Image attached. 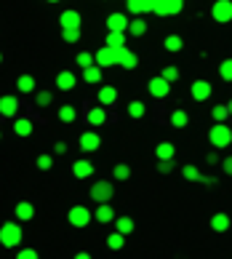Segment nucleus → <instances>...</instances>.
I'll use <instances>...</instances> for the list:
<instances>
[{"mask_svg":"<svg viewBox=\"0 0 232 259\" xmlns=\"http://www.w3.org/2000/svg\"><path fill=\"white\" fill-rule=\"evenodd\" d=\"M80 147L85 152H96L102 147V137L96 131H85V134H80Z\"/></svg>","mask_w":232,"mask_h":259,"instance_id":"obj_10","label":"nucleus"},{"mask_svg":"<svg viewBox=\"0 0 232 259\" xmlns=\"http://www.w3.org/2000/svg\"><path fill=\"white\" fill-rule=\"evenodd\" d=\"M181 3H184V0H181Z\"/></svg>","mask_w":232,"mask_h":259,"instance_id":"obj_54","label":"nucleus"},{"mask_svg":"<svg viewBox=\"0 0 232 259\" xmlns=\"http://www.w3.org/2000/svg\"><path fill=\"white\" fill-rule=\"evenodd\" d=\"M147 89H150L152 97L163 99V97H168V94H171V83H168V80H163L160 75H158V78H152V80L147 83Z\"/></svg>","mask_w":232,"mask_h":259,"instance_id":"obj_9","label":"nucleus"},{"mask_svg":"<svg viewBox=\"0 0 232 259\" xmlns=\"http://www.w3.org/2000/svg\"><path fill=\"white\" fill-rule=\"evenodd\" d=\"M51 166H54L51 155H37V168H40V171H51Z\"/></svg>","mask_w":232,"mask_h":259,"instance_id":"obj_42","label":"nucleus"},{"mask_svg":"<svg viewBox=\"0 0 232 259\" xmlns=\"http://www.w3.org/2000/svg\"><path fill=\"white\" fill-rule=\"evenodd\" d=\"M48 3H59V0H48Z\"/></svg>","mask_w":232,"mask_h":259,"instance_id":"obj_52","label":"nucleus"},{"mask_svg":"<svg viewBox=\"0 0 232 259\" xmlns=\"http://www.w3.org/2000/svg\"><path fill=\"white\" fill-rule=\"evenodd\" d=\"M107 246L112 248V251H120V248L125 246V235H120V233H112V235L107 238Z\"/></svg>","mask_w":232,"mask_h":259,"instance_id":"obj_35","label":"nucleus"},{"mask_svg":"<svg viewBox=\"0 0 232 259\" xmlns=\"http://www.w3.org/2000/svg\"><path fill=\"white\" fill-rule=\"evenodd\" d=\"M125 3H128L131 14H147V11H152V0H125Z\"/></svg>","mask_w":232,"mask_h":259,"instance_id":"obj_23","label":"nucleus"},{"mask_svg":"<svg viewBox=\"0 0 232 259\" xmlns=\"http://www.w3.org/2000/svg\"><path fill=\"white\" fill-rule=\"evenodd\" d=\"M208 142H211V145H214L216 150L229 147V145H232V128L224 126V123H216V126L208 131Z\"/></svg>","mask_w":232,"mask_h":259,"instance_id":"obj_1","label":"nucleus"},{"mask_svg":"<svg viewBox=\"0 0 232 259\" xmlns=\"http://www.w3.org/2000/svg\"><path fill=\"white\" fill-rule=\"evenodd\" d=\"M0 62H3V54H0Z\"/></svg>","mask_w":232,"mask_h":259,"instance_id":"obj_53","label":"nucleus"},{"mask_svg":"<svg viewBox=\"0 0 232 259\" xmlns=\"http://www.w3.org/2000/svg\"><path fill=\"white\" fill-rule=\"evenodd\" d=\"M115 195V187L110 185V182H94V187H91V198L96 200V203H110Z\"/></svg>","mask_w":232,"mask_h":259,"instance_id":"obj_5","label":"nucleus"},{"mask_svg":"<svg viewBox=\"0 0 232 259\" xmlns=\"http://www.w3.org/2000/svg\"><path fill=\"white\" fill-rule=\"evenodd\" d=\"M112 174H115V179H118V182H125V179L131 177V166H128V163H118V166L112 168Z\"/></svg>","mask_w":232,"mask_h":259,"instance_id":"obj_33","label":"nucleus"},{"mask_svg":"<svg viewBox=\"0 0 232 259\" xmlns=\"http://www.w3.org/2000/svg\"><path fill=\"white\" fill-rule=\"evenodd\" d=\"M51 102H54V94L51 91H37V104H40V107H48Z\"/></svg>","mask_w":232,"mask_h":259,"instance_id":"obj_43","label":"nucleus"},{"mask_svg":"<svg viewBox=\"0 0 232 259\" xmlns=\"http://www.w3.org/2000/svg\"><path fill=\"white\" fill-rule=\"evenodd\" d=\"M211 91H214V85H211L208 80H195L190 85V94H192V99H195V102H206L211 97Z\"/></svg>","mask_w":232,"mask_h":259,"instance_id":"obj_8","label":"nucleus"},{"mask_svg":"<svg viewBox=\"0 0 232 259\" xmlns=\"http://www.w3.org/2000/svg\"><path fill=\"white\" fill-rule=\"evenodd\" d=\"M118 64L125 67V70H136V67H139V56L123 46V49H118Z\"/></svg>","mask_w":232,"mask_h":259,"instance_id":"obj_11","label":"nucleus"},{"mask_svg":"<svg viewBox=\"0 0 232 259\" xmlns=\"http://www.w3.org/2000/svg\"><path fill=\"white\" fill-rule=\"evenodd\" d=\"M173 171V160H158V174H171Z\"/></svg>","mask_w":232,"mask_h":259,"instance_id":"obj_44","label":"nucleus"},{"mask_svg":"<svg viewBox=\"0 0 232 259\" xmlns=\"http://www.w3.org/2000/svg\"><path fill=\"white\" fill-rule=\"evenodd\" d=\"M104 120H107V110L94 107V110L88 112V123H91V126H104Z\"/></svg>","mask_w":232,"mask_h":259,"instance_id":"obj_31","label":"nucleus"},{"mask_svg":"<svg viewBox=\"0 0 232 259\" xmlns=\"http://www.w3.org/2000/svg\"><path fill=\"white\" fill-rule=\"evenodd\" d=\"M107 27H110V32H125L128 30V16L125 14H110L107 16Z\"/></svg>","mask_w":232,"mask_h":259,"instance_id":"obj_12","label":"nucleus"},{"mask_svg":"<svg viewBox=\"0 0 232 259\" xmlns=\"http://www.w3.org/2000/svg\"><path fill=\"white\" fill-rule=\"evenodd\" d=\"M181 177H184L187 182H200L203 179V174H200L195 166H184V168H181Z\"/></svg>","mask_w":232,"mask_h":259,"instance_id":"obj_37","label":"nucleus"},{"mask_svg":"<svg viewBox=\"0 0 232 259\" xmlns=\"http://www.w3.org/2000/svg\"><path fill=\"white\" fill-rule=\"evenodd\" d=\"M14 131H16V137H30V134H32V120L16 118L14 120Z\"/></svg>","mask_w":232,"mask_h":259,"instance_id":"obj_24","label":"nucleus"},{"mask_svg":"<svg viewBox=\"0 0 232 259\" xmlns=\"http://www.w3.org/2000/svg\"><path fill=\"white\" fill-rule=\"evenodd\" d=\"M54 152H59V155H64V152H67V142H56Z\"/></svg>","mask_w":232,"mask_h":259,"instance_id":"obj_48","label":"nucleus"},{"mask_svg":"<svg viewBox=\"0 0 232 259\" xmlns=\"http://www.w3.org/2000/svg\"><path fill=\"white\" fill-rule=\"evenodd\" d=\"M104 46H110V49H123L125 46V32H107Z\"/></svg>","mask_w":232,"mask_h":259,"instance_id":"obj_29","label":"nucleus"},{"mask_svg":"<svg viewBox=\"0 0 232 259\" xmlns=\"http://www.w3.org/2000/svg\"><path fill=\"white\" fill-rule=\"evenodd\" d=\"M227 110H229V115H232V99H229V104H227Z\"/></svg>","mask_w":232,"mask_h":259,"instance_id":"obj_51","label":"nucleus"},{"mask_svg":"<svg viewBox=\"0 0 232 259\" xmlns=\"http://www.w3.org/2000/svg\"><path fill=\"white\" fill-rule=\"evenodd\" d=\"M211 16H214V22H219V24L232 22V0H216V3L211 6Z\"/></svg>","mask_w":232,"mask_h":259,"instance_id":"obj_4","label":"nucleus"},{"mask_svg":"<svg viewBox=\"0 0 232 259\" xmlns=\"http://www.w3.org/2000/svg\"><path fill=\"white\" fill-rule=\"evenodd\" d=\"M221 168H224L227 177H232V155H227L224 160H221Z\"/></svg>","mask_w":232,"mask_h":259,"instance_id":"obj_46","label":"nucleus"},{"mask_svg":"<svg viewBox=\"0 0 232 259\" xmlns=\"http://www.w3.org/2000/svg\"><path fill=\"white\" fill-rule=\"evenodd\" d=\"M160 78L168 80V83H176V80H179V70H176V67H163Z\"/></svg>","mask_w":232,"mask_h":259,"instance_id":"obj_39","label":"nucleus"},{"mask_svg":"<svg viewBox=\"0 0 232 259\" xmlns=\"http://www.w3.org/2000/svg\"><path fill=\"white\" fill-rule=\"evenodd\" d=\"M219 75H221V80L232 83V59H224L219 64Z\"/></svg>","mask_w":232,"mask_h":259,"instance_id":"obj_38","label":"nucleus"},{"mask_svg":"<svg viewBox=\"0 0 232 259\" xmlns=\"http://www.w3.org/2000/svg\"><path fill=\"white\" fill-rule=\"evenodd\" d=\"M206 163H208V166H216V163H219V155H216V152H208V155H206Z\"/></svg>","mask_w":232,"mask_h":259,"instance_id":"obj_47","label":"nucleus"},{"mask_svg":"<svg viewBox=\"0 0 232 259\" xmlns=\"http://www.w3.org/2000/svg\"><path fill=\"white\" fill-rule=\"evenodd\" d=\"M83 80L85 83H102V67H85L83 70Z\"/></svg>","mask_w":232,"mask_h":259,"instance_id":"obj_26","label":"nucleus"},{"mask_svg":"<svg viewBox=\"0 0 232 259\" xmlns=\"http://www.w3.org/2000/svg\"><path fill=\"white\" fill-rule=\"evenodd\" d=\"M133 219L131 217H115V233H120V235H131L133 233Z\"/></svg>","mask_w":232,"mask_h":259,"instance_id":"obj_19","label":"nucleus"},{"mask_svg":"<svg viewBox=\"0 0 232 259\" xmlns=\"http://www.w3.org/2000/svg\"><path fill=\"white\" fill-rule=\"evenodd\" d=\"M67 219H70V225L72 227H85L94 219V214L85 206H72L70 208V214H67Z\"/></svg>","mask_w":232,"mask_h":259,"instance_id":"obj_6","label":"nucleus"},{"mask_svg":"<svg viewBox=\"0 0 232 259\" xmlns=\"http://www.w3.org/2000/svg\"><path fill=\"white\" fill-rule=\"evenodd\" d=\"M211 230H214V233H227V230H229V217L221 214V211L214 214V217H211Z\"/></svg>","mask_w":232,"mask_h":259,"instance_id":"obj_22","label":"nucleus"},{"mask_svg":"<svg viewBox=\"0 0 232 259\" xmlns=\"http://www.w3.org/2000/svg\"><path fill=\"white\" fill-rule=\"evenodd\" d=\"M125 32H131L133 37H142L147 32V22H144V19H133V22H128V30Z\"/></svg>","mask_w":232,"mask_h":259,"instance_id":"obj_30","label":"nucleus"},{"mask_svg":"<svg viewBox=\"0 0 232 259\" xmlns=\"http://www.w3.org/2000/svg\"><path fill=\"white\" fill-rule=\"evenodd\" d=\"M94 64L96 67H112L118 64V49H110V46H102L94 56Z\"/></svg>","mask_w":232,"mask_h":259,"instance_id":"obj_7","label":"nucleus"},{"mask_svg":"<svg viewBox=\"0 0 232 259\" xmlns=\"http://www.w3.org/2000/svg\"><path fill=\"white\" fill-rule=\"evenodd\" d=\"M16 110H19L16 97H0V115H6V118H14Z\"/></svg>","mask_w":232,"mask_h":259,"instance_id":"obj_16","label":"nucleus"},{"mask_svg":"<svg viewBox=\"0 0 232 259\" xmlns=\"http://www.w3.org/2000/svg\"><path fill=\"white\" fill-rule=\"evenodd\" d=\"M16 89L22 91V94H30V91H35V78H32V75H19Z\"/></svg>","mask_w":232,"mask_h":259,"instance_id":"obj_27","label":"nucleus"},{"mask_svg":"<svg viewBox=\"0 0 232 259\" xmlns=\"http://www.w3.org/2000/svg\"><path fill=\"white\" fill-rule=\"evenodd\" d=\"M75 118H77L75 107H70V104H64V107H59V120H62V123H72Z\"/></svg>","mask_w":232,"mask_h":259,"instance_id":"obj_36","label":"nucleus"},{"mask_svg":"<svg viewBox=\"0 0 232 259\" xmlns=\"http://www.w3.org/2000/svg\"><path fill=\"white\" fill-rule=\"evenodd\" d=\"M16 219L19 222H30V219L35 217V206L30 203V200H22V203H16Z\"/></svg>","mask_w":232,"mask_h":259,"instance_id":"obj_14","label":"nucleus"},{"mask_svg":"<svg viewBox=\"0 0 232 259\" xmlns=\"http://www.w3.org/2000/svg\"><path fill=\"white\" fill-rule=\"evenodd\" d=\"M16 259H40V256H37L35 248H22V251L16 254Z\"/></svg>","mask_w":232,"mask_h":259,"instance_id":"obj_45","label":"nucleus"},{"mask_svg":"<svg viewBox=\"0 0 232 259\" xmlns=\"http://www.w3.org/2000/svg\"><path fill=\"white\" fill-rule=\"evenodd\" d=\"M59 24H62V30H75V27H80V14L70 8V11H64L59 16Z\"/></svg>","mask_w":232,"mask_h":259,"instance_id":"obj_13","label":"nucleus"},{"mask_svg":"<svg viewBox=\"0 0 232 259\" xmlns=\"http://www.w3.org/2000/svg\"><path fill=\"white\" fill-rule=\"evenodd\" d=\"M22 227H19L16 222H6L3 227H0V243H3L6 248H14L22 243Z\"/></svg>","mask_w":232,"mask_h":259,"instance_id":"obj_2","label":"nucleus"},{"mask_svg":"<svg viewBox=\"0 0 232 259\" xmlns=\"http://www.w3.org/2000/svg\"><path fill=\"white\" fill-rule=\"evenodd\" d=\"M187 123H190V115L184 110H173L171 112V126L173 128H187Z\"/></svg>","mask_w":232,"mask_h":259,"instance_id":"obj_25","label":"nucleus"},{"mask_svg":"<svg viewBox=\"0 0 232 259\" xmlns=\"http://www.w3.org/2000/svg\"><path fill=\"white\" fill-rule=\"evenodd\" d=\"M75 83H77V78L72 72H59V75H56V89H59V91H72Z\"/></svg>","mask_w":232,"mask_h":259,"instance_id":"obj_18","label":"nucleus"},{"mask_svg":"<svg viewBox=\"0 0 232 259\" xmlns=\"http://www.w3.org/2000/svg\"><path fill=\"white\" fill-rule=\"evenodd\" d=\"M94 219H96V222H102V225L112 222V219H115V211H112V206H110V203H99V208L94 211Z\"/></svg>","mask_w":232,"mask_h":259,"instance_id":"obj_17","label":"nucleus"},{"mask_svg":"<svg viewBox=\"0 0 232 259\" xmlns=\"http://www.w3.org/2000/svg\"><path fill=\"white\" fill-rule=\"evenodd\" d=\"M99 102H102V107L115 104V102H118V89H112V85H102V89H99Z\"/></svg>","mask_w":232,"mask_h":259,"instance_id":"obj_20","label":"nucleus"},{"mask_svg":"<svg viewBox=\"0 0 232 259\" xmlns=\"http://www.w3.org/2000/svg\"><path fill=\"white\" fill-rule=\"evenodd\" d=\"M181 8H184L181 0H152V11L158 16H173V14H179Z\"/></svg>","mask_w":232,"mask_h":259,"instance_id":"obj_3","label":"nucleus"},{"mask_svg":"<svg viewBox=\"0 0 232 259\" xmlns=\"http://www.w3.org/2000/svg\"><path fill=\"white\" fill-rule=\"evenodd\" d=\"M211 118H214L216 123H224L229 118V110H227V104H216L214 110H211Z\"/></svg>","mask_w":232,"mask_h":259,"instance_id":"obj_34","label":"nucleus"},{"mask_svg":"<svg viewBox=\"0 0 232 259\" xmlns=\"http://www.w3.org/2000/svg\"><path fill=\"white\" fill-rule=\"evenodd\" d=\"M155 155H158V160H173V155H176V147H173L171 142H160V145L155 147Z\"/></svg>","mask_w":232,"mask_h":259,"instance_id":"obj_21","label":"nucleus"},{"mask_svg":"<svg viewBox=\"0 0 232 259\" xmlns=\"http://www.w3.org/2000/svg\"><path fill=\"white\" fill-rule=\"evenodd\" d=\"M62 37L67 43H77L80 40V27H75V30H62Z\"/></svg>","mask_w":232,"mask_h":259,"instance_id":"obj_40","label":"nucleus"},{"mask_svg":"<svg viewBox=\"0 0 232 259\" xmlns=\"http://www.w3.org/2000/svg\"><path fill=\"white\" fill-rule=\"evenodd\" d=\"M163 46H166V51L176 54V51H181V49H184V40H181L179 35H168L166 40H163Z\"/></svg>","mask_w":232,"mask_h":259,"instance_id":"obj_28","label":"nucleus"},{"mask_svg":"<svg viewBox=\"0 0 232 259\" xmlns=\"http://www.w3.org/2000/svg\"><path fill=\"white\" fill-rule=\"evenodd\" d=\"M75 259H91V254H88V251H77Z\"/></svg>","mask_w":232,"mask_h":259,"instance_id":"obj_50","label":"nucleus"},{"mask_svg":"<svg viewBox=\"0 0 232 259\" xmlns=\"http://www.w3.org/2000/svg\"><path fill=\"white\" fill-rule=\"evenodd\" d=\"M72 174H75L77 179H88V177L94 174V163H91V160H75V163H72Z\"/></svg>","mask_w":232,"mask_h":259,"instance_id":"obj_15","label":"nucleus"},{"mask_svg":"<svg viewBox=\"0 0 232 259\" xmlns=\"http://www.w3.org/2000/svg\"><path fill=\"white\" fill-rule=\"evenodd\" d=\"M77 64H80L83 70H85V67H94V54H88V51H80V54H77Z\"/></svg>","mask_w":232,"mask_h":259,"instance_id":"obj_41","label":"nucleus"},{"mask_svg":"<svg viewBox=\"0 0 232 259\" xmlns=\"http://www.w3.org/2000/svg\"><path fill=\"white\" fill-rule=\"evenodd\" d=\"M200 182H203V185H216V177H203Z\"/></svg>","mask_w":232,"mask_h":259,"instance_id":"obj_49","label":"nucleus"},{"mask_svg":"<svg viewBox=\"0 0 232 259\" xmlns=\"http://www.w3.org/2000/svg\"><path fill=\"white\" fill-rule=\"evenodd\" d=\"M144 112H147V107H144V102H139V99H133L131 104H128V115L131 118H144Z\"/></svg>","mask_w":232,"mask_h":259,"instance_id":"obj_32","label":"nucleus"}]
</instances>
